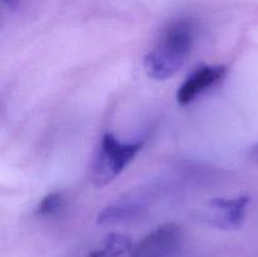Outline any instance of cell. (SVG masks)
I'll list each match as a JSON object with an SVG mask.
<instances>
[{
    "label": "cell",
    "mask_w": 258,
    "mask_h": 257,
    "mask_svg": "<svg viewBox=\"0 0 258 257\" xmlns=\"http://www.w3.org/2000/svg\"><path fill=\"white\" fill-rule=\"evenodd\" d=\"M226 66H202L194 71L180 85L176 98L179 105L185 106L193 102L201 93L213 87L226 77Z\"/></svg>",
    "instance_id": "5b68a950"
},
{
    "label": "cell",
    "mask_w": 258,
    "mask_h": 257,
    "mask_svg": "<svg viewBox=\"0 0 258 257\" xmlns=\"http://www.w3.org/2000/svg\"><path fill=\"white\" fill-rule=\"evenodd\" d=\"M64 196L60 191H52L40 199L37 207V214L42 217H49L59 212L64 207Z\"/></svg>",
    "instance_id": "ba28073f"
},
{
    "label": "cell",
    "mask_w": 258,
    "mask_h": 257,
    "mask_svg": "<svg viewBox=\"0 0 258 257\" xmlns=\"http://www.w3.org/2000/svg\"><path fill=\"white\" fill-rule=\"evenodd\" d=\"M149 206V197L141 191H133L117 199L100 212L97 222L101 224H118L140 216Z\"/></svg>",
    "instance_id": "8992f818"
},
{
    "label": "cell",
    "mask_w": 258,
    "mask_h": 257,
    "mask_svg": "<svg viewBox=\"0 0 258 257\" xmlns=\"http://www.w3.org/2000/svg\"><path fill=\"white\" fill-rule=\"evenodd\" d=\"M141 143H120L112 134L102 136L90 165V180L98 188L112 181L140 151Z\"/></svg>",
    "instance_id": "7a4b0ae2"
},
{
    "label": "cell",
    "mask_w": 258,
    "mask_h": 257,
    "mask_svg": "<svg viewBox=\"0 0 258 257\" xmlns=\"http://www.w3.org/2000/svg\"><path fill=\"white\" fill-rule=\"evenodd\" d=\"M248 197L237 198H216L204 208L203 219L211 226L223 231H234L243 226L246 219Z\"/></svg>",
    "instance_id": "3957f363"
},
{
    "label": "cell",
    "mask_w": 258,
    "mask_h": 257,
    "mask_svg": "<svg viewBox=\"0 0 258 257\" xmlns=\"http://www.w3.org/2000/svg\"><path fill=\"white\" fill-rule=\"evenodd\" d=\"M3 3H4L9 9H17L18 5H19V0H3Z\"/></svg>",
    "instance_id": "30bf717a"
},
{
    "label": "cell",
    "mask_w": 258,
    "mask_h": 257,
    "mask_svg": "<svg viewBox=\"0 0 258 257\" xmlns=\"http://www.w3.org/2000/svg\"><path fill=\"white\" fill-rule=\"evenodd\" d=\"M247 156H248V159H251L252 161H254V163L258 164V143L254 144L253 146H251V148L248 149V151H247Z\"/></svg>",
    "instance_id": "9c48e42d"
},
{
    "label": "cell",
    "mask_w": 258,
    "mask_h": 257,
    "mask_svg": "<svg viewBox=\"0 0 258 257\" xmlns=\"http://www.w3.org/2000/svg\"><path fill=\"white\" fill-rule=\"evenodd\" d=\"M133 242L123 234H108L103 239L100 248L95 249L88 254V257H120L127 252L133 251Z\"/></svg>",
    "instance_id": "52a82bcc"
},
{
    "label": "cell",
    "mask_w": 258,
    "mask_h": 257,
    "mask_svg": "<svg viewBox=\"0 0 258 257\" xmlns=\"http://www.w3.org/2000/svg\"><path fill=\"white\" fill-rule=\"evenodd\" d=\"M193 43V32L188 22L174 23L158 44L144 58L149 77L164 81L175 75L186 60Z\"/></svg>",
    "instance_id": "6da1fadb"
},
{
    "label": "cell",
    "mask_w": 258,
    "mask_h": 257,
    "mask_svg": "<svg viewBox=\"0 0 258 257\" xmlns=\"http://www.w3.org/2000/svg\"><path fill=\"white\" fill-rule=\"evenodd\" d=\"M179 239L178 224L165 223L141 239L131 251V257H163L178 246Z\"/></svg>",
    "instance_id": "277c9868"
}]
</instances>
